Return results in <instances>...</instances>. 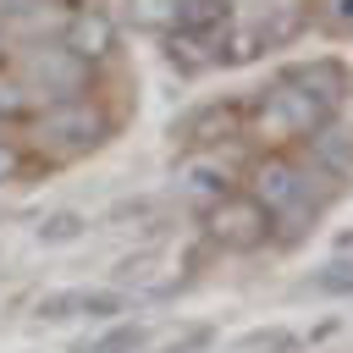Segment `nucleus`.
Instances as JSON below:
<instances>
[{"label":"nucleus","mask_w":353,"mask_h":353,"mask_svg":"<svg viewBox=\"0 0 353 353\" xmlns=\"http://www.w3.org/2000/svg\"><path fill=\"white\" fill-rule=\"evenodd\" d=\"M353 77L342 61H303V66H287L276 72V83H265L248 105V132L270 149H287V143H303L314 132H325L347 99Z\"/></svg>","instance_id":"obj_1"},{"label":"nucleus","mask_w":353,"mask_h":353,"mask_svg":"<svg viewBox=\"0 0 353 353\" xmlns=\"http://www.w3.org/2000/svg\"><path fill=\"white\" fill-rule=\"evenodd\" d=\"M33 132H39V143H44L55 160H77V154H88V149H99V143H105L110 116L94 105V94H77V99L39 105Z\"/></svg>","instance_id":"obj_2"},{"label":"nucleus","mask_w":353,"mask_h":353,"mask_svg":"<svg viewBox=\"0 0 353 353\" xmlns=\"http://www.w3.org/2000/svg\"><path fill=\"white\" fill-rule=\"evenodd\" d=\"M17 77L39 94V105H55V99H77L94 88V61H83L77 50H66L61 39H39V44H22V61H17Z\"/></svg>","instance_id":"obj_3"},{"label":"nucleus","mask_w":353,"mask_h":353,"mask_svg":"<svg viewBox=\"0 0 353 353\" xmlns=\"http://www.w3.org/2000/svg\"><path fill=\"white\" fill-rule=\"evenodd\" d=\"M320 176H325L320 165H303V160H292V154H270V160H259V165L248 171V188H243V193H248L254 204H265L276 226H292V221L309 210V193H314Z\"/></svg>","instance_id":"obj_4"},{"label":"nucleus","mask_w":353,"mask_h":353,"mask_svg":"<svg viewBox=\"0 0 353 353\" xmlns=\"http://www.w3.org/2000/svg\"><path fill=\"white\" fill-rule=\"evenodd\" d=\"M204 226H210V243H221V248H259V243L276 232L270 210L254 204L248 193H226V199H215V204L204 210Z\"/></svg>","instance_id":"obj_5"},{"label":"nucleus","mask_w":353,"mask_h":353,"mask_svg":"<svg viewBox=\"0 0 353 353\" xmlns=\"http://www.w3.org/2000/svg\"><path fill=\"white\" fill-rule=\"evenodd\" d=\"M121 309H127V298L110 292V287H66V292L39 298V320H94V325H105Z\"/></svg>","instance_id":"obj_6"},{"label":"nucleus","mask_w":353,"mask_h":353,"mask_svg":"<svg viewBox=\"0 0 353 353\" xmlns=\"http://www.w3.org/2000/svg\"><path fill=\"white\" fill-rule=\"evenodd\" d=\"M61 44L77 50L83 61H105L116 50V17L99 11V6H72L66 22H61Z\"/></svg>","instance_id":"obj_7"},{"label":"nucleus","mask_w":353,"mask_h":353,"mask_svg":"<svg viewBox=\"0 0 353 353\" xmlns=\"http://www.w3.org/2000/svg\"><path fill=\"white\" fill-rule=\"evenodd\" d=\"M237 127H248V110L232 105V99H210V105H199V110L182 121V143H188V149H215V143L237 138Z\"/></svg>","instance_id":"obj_8"},{"label":"nucleus","mask_w":353,"mask_h":353,"mask_svg":"<svg viewBox=\"0 0 353 353\" xmlns=\"http://www.w3.org/2000/svg\"><path fill=\"white\" fill-rule=\"evenodd\" d=\"M232 22H237L232 0H176V22H171V28L199 33V39H221V44H226Z\"/></svg>","instance_id":"obj_9"},{"label":"nucleus","mask_w":353,"mask_h":353,"mask_svg":"<svg viewBox=\"0 0 353 353\" xmlns=\"http://www.w3.org/2000/svg\"><path fill=\"white\" fill-rule=\"evenodd\" d=\"M165 61L193 77V72H204V66H221V61H226V44H221V39L182 33V28H165Z\"/></svg>","instance_id":"obj_10"},{"label":"nucleus","mask_w":353,"mask_h":353,"mask_svg":"<svg viewBox=\"0 0 353 353\" xmlns=\"http://www.w3.org/2000/svg\"><path fill=\"white\" fill-rule=\"evenodd\" d=\"M226 182H232V165H221L215 154H204V160H193V165L182 171V193H188L199 210H210L215 199H226Z\"/></svg>","instance_id":"obj_11"},{"label":"nucleus","mask_w":353,"mask_h":353,"mask_svg":"<svg viewBox=\"0 0 353 353\" xmlns=\"http://www.w3.org/2000/svg\"><path fill=\"white\" fill-rule=\"evenodd\" d=\"M143 347V325H132V320H105V331L99 336H88V342H77L72 353H138Z\"/></svg>","instance_id":"obj_12"},{"label":"nucleus","mask_w":353,"mask_h":353,"mask_svg":"<svg viewBox=\"0 0 353 353\" xmlns=\"http://www.w3.org/2000/svg\"><path fill=\"white\" fill-rule=\"evenodd\" d=\"M33 116H39V94L17 72H6L0 77V121H33Z\"/></svg>","instance_id":"obj_13"},{"label":"nucleus","mask_w":353,"mask_h":353,"mask_svg":"<svg viewBox=\"0 0 353 353\" xmlns=\"http://www.w3.org/2000/svg\"><path fill=\"white\" fill-rule=\"evenodd\" d=\"M127 22L143 33H165L176 22V0H127Z\"/></svg>","instance_id":"obj_14"},{"label":"nucleus","mask_w":353,"mask_h":353,"mask_svg":"<svg viewBox=\"0 0 353 353\" xmlns=\"http://www.w3.org/2000/svg\"><path fill=\"white\" fill-rule=\"evenodd\" d=\"M314 292H325V298H347L353 292V259H336V265H325L314 281H309Z\"/></svg>","instance_id":"obj_15"},{"label":"nucleus","mask_w":353,"mask_h":353,"mask_svg":"<svg viewBox=\"0 0 353 353\" xmlns=\"http://www.w3.org/2000/svg\"><path fill=\"white\" fill-rule=\"evenodd\" d=\"M320 28L336 39H353V0H320Z\"/></svg>","instance_id":"obj_16"},{"label":"nucleus","mask_w":353,"mask_h":353,"mask_svg":"<svg viewBox=\"0 0 353 353\" xmlns=\"http://www.w3.org/2000/svg\"><path fill=\"white\" fill-rule=\"evenodd\" d=\"M39 237H44V243H72V237H83V215H72V210H55V215L39 226Z\"/></svg>","instance_id":"obj_17"},{"label":"nucleus","mask_w":353,"mask_h":353,"mask_svg":"<svg viewBox=\"0 0 353 353\" xmlns=\"http://www.w3.org/2000/svg\"><path fill=\"white\" fill-rule=\"evenodd\" d=\"M17 171H22V149H17L11 138H0V182H11Z\"/></svg>","instance_id":"obj_18"},{"label":"nucleus","mask_w":353,"mask_h":353,"mask_svg":"<svg viewBox=\"0 0 353 353\" xmlns=\"http://www.w3.org/2000/svg\"><path fill=\"white\" fill-rule=\"evenodd\" d=\"M204 342H210V331H193L188 342H176V347H165V353H193V347H204Z\"/></svg>","instance_id":"obj_19"}]
</instances>
